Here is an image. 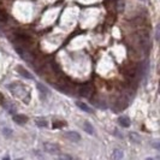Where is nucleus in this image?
Instances as JSON below:
<instances>
[{
	"label": "nucleus",
	"mask_w": 160,
	"mask_h": 160,
	"mask_svg": "<svg viewBox=\"0 0 160 160\" xmlns=\"http://www.w3.org/2000/svg\"><path fill=\"white\" fill-rule=\"evenodd\" d=\"M8 90L18 99H21L24 104H29L31 95H30V90L28 89V87L21 84V83H11L7 85Z\"/></svg>",
	"instance_id": "f257e3e1"
},
{
	"label": "nucleus",
	"mask_w": 160,
	"mask_h": 160,
	"mask_svg": "<svg viewBox=\"0 0 160 160\" xmlns=\"http://www.w3.org/2000/svg\"><path fill=\"white\" fill-rule=\"evenodd\" d=\"M91 91H93V88H91V85H90L89 83H85V84L81 85L80 89H78L80 95L81 96H83V98H88V96L91 94Z\"/></svg>",
	"instance_id": "f03ea898"
},
{
	"label": "nucleus",
	"mask_w": 160,
	"mask_h": 160,
	"mask_svg": "<svg viewBox=\"0 0 160 160\" xmlns=\"http://www.w3.org/2000/svg\"><path fill=\"white\" fill-rule=\"evenodd\" d=\"M43 149H45V152H47L50 154H58L59 153V147L57 145L50 143V142L43 143Z\"/></svg>",
	"instance_id": "7ed1b4c3"
},
{
	"label": "nucleus",
	"mask_w": 160,
	"mask_h": 160,
	"mask_svg": "<svg viewBox=\"0 0 160 160\" xmlns=\"http://www.w3.org/2000/svg\"><path fill=\"white\" fill-rule=\"evenodd\" d=\"M64 136H65L68 140L72 141V142H78L81 140V135L78 133H76V131H66V133L64 134Z\"/></svg>",
	"instance_id": "20e7f679"
},
{
	"label": "nucleus",
	"mask_w": 160,
	"mask_h": 160,
	"mask_svg": "<svg viewBox=\"0 0 160 160\" xmlns=\"http://www.w3.org/2000/svg\"><path fill=\"white\" fill-rule=\"evenodd\" d=\"M13 120H14L17 124H19V125H23V124L27 123L28 118H27L25 116H23V114H16V116H13Z\"/></svg>",
	"instance_id": "39448f33"
},
{
	"label": "nucleus",
	"mask_w": 160,
	"mask_h": 160,
	"mask_svg": "<svg viewBox=\"0 0 160 160\" xmlns=\"http://www.w3.org/2000/svg\"><path fill=\"white\" fill-rule=\"evenodd\" d=\"M17 70H18V72L21 74V76H23V77H25V78H28V80H33V75H31L28 70H25L24 68L18 66V68H17Z\"/></svg>",
	"instance_id": "423d86ee"
},
{
	"label": "nucleus",
	"mask_w": 160,
	"mask_h": 160,
	"mask_svg": "<svg viewBox=\"0 0 160 160\" xmlns=\"http://www.w3.org/2000/svg\"><path fill=\"white\" fill-rule=\"evenodd\" d=\"M118 122H119V124H120L123 128H129V126H130V119H129V117H126V116L119 117Z\"/></svg>",
	"instance_id": "0eeeda50"
},
{
	"label": "nucleus",
	"mask_w": 160,
	"mask_h": 160,
	"mask_svg": "<svg viewBox=\"0 0 160 160\" xmlns=\"http://www.w3.org/2000/svg\"><path fill=\"white\" fill-rule=\"evenodd\" d=\"M35 124L40 128H46L47 126V120L43 117H37V118H35Z\"/></svg>",
	"instance_id": "6e6552de"
},
{
	"label": "nucleus",
	"mask_w": 160,
	"mask_h": 160,
	"mask_svg": "<svg viewBox=\"0 0 160 160\" xmlns=\"http://www.w3.org/2000/svg\"><path fill=\"white\" fill-rule=\"evenodd\" d=\"M76 105H77V107L81 108L82 111H84V112H87V113H91V108L87 105V104H84V102H81V101H77L76 102Z\"/></svg>",
	"instance_id": "1a4fd4ad"
},
{
	"label": "nucleus",
	"mask_w": 160,
	"mask_h": 160,
	"mask_svg": "<svg viewBox=\"0 0 160 160\" xmlns=\"http://www.w3.org/2000/svg\"><path fill=\"white\" fill-rule=\"evenodd\" d=\"M4 108H6L10 113H14L16 112V106H13L12 105V102H10V101H4Z\"/></svg>",
	"instance_id": "9d476101"
},
{
	"label": "nucleus",
	"mask_w": 160,
	"mask_h": 160,
	"mask_svg": "<svg viewBox=\"0 0 160 160\" xmlns=\"http://www.w3.org/2000/svg\"><path fill=\"white\" fill-rule=\"evenodd\" d=\"M83 129H84L89 135H93V134H94V128H93V125H91L89 122H84V123H83Z\"/></svg>",
	"instance_id": "9b49d317"
},
{
	"label": "nucleus",
	"mask_w": 160,
	"mask_h": 160,
	"mask_svg": "<svg viewBox=\"0 0 160 160\" xmlns=\"http://www.w3.org/2000/svg\"><path fill=\"white\" fill-rule=\"evenodd\" d=\"M129 137H130V140H131L134 143H140V142H141V137H140V135H137L136 133H130V134H129Z\"/></svg>",
	"instance_id": "f8f14e48"
},
{
	"label": "nucleus",
	"mask_w": 160,
	"mask_h": 160,
	"mask_svg": "<svg viewBox=\"0 0 160 160\" xmlns=\"http://www.w3.org/2000/svg\"><path fill=\"white\" fill-rule=\"evenodd\" d=\"M37 88H39V90H40V93H41V96H42V98H43V95H45V98L48 95V93H50V91H48V89H47L46 87H43L41 83H37Z\"/></svg>",
	"instance_id": "ddd939ff"
},
{
	"label": "nucleus",
	"mask_w": 160,
	"mask_h": 160,
	"mask_svg": "<svg viewBox=\"0 0 160 160\" xmlns=\"http://www.w3.org/2000/svg\"><path fill=\"white\" fill-rule=\"evenodd\" d=\"M112 158L113 159H122L123 158V152L120 149H114L112 153Z\"/></svg>",
	"instance_id": "4468645a"
},
{
	"label": "nucleus",
	"mask_w": 160,
	"mask_h": 160,
	"mask_svg": "<svg viewBox=\"0 0 160 160\" xmlns=\"http://www.w3.org/2000/svg\"><path fill=\"white\" fill-rule=\"evenodd\" d=\"M6 21H7V14L2 8H0V24H4Z\"/></svg>",
	"instance_id": "2eb2a0df"
},
{
	"label": "nucleus",
	"mask_w": 160,
	"mask_h": 160,
	"mask_svg": "<svg viewBox=\"0 0 160 160\" xmlns=\"http://www.w3.org/2000/svg\"><path fill=\"white\" fill-rule=\"evenodd\" d=\"M2 131H4V135H5V136H11V135H12V130L8 129V128H7V129L5 128Z\"/></svg>",
	"instance_id": "dca6fc26"
},
{
	"label": "nucleus",
	"mask_w": 160,
	"mask_h": 160,
	"mask_svg": "<svg viewBox=\"0 0 160 160\" xmlns=\"http://www.w3.org/2000/svg\"><path fill=\"white\" fill-rule=\"evenodd\" d=\"M155 39L157 40L159 39V27H157V30H155Z\"/></svg>",
	"instance_id": "f3484780"
},
{
	"label": "nucleus",
	"mask_w": 160,
	"mask_h": 160,
	"mask_svg": "<svg viewBox=\"0 0 160 160\" xmlns=\"http://www.w3.org/2000/svg\"><path fill=\"white\" fill-rule=\"evenodd\" d=\"M143 1H147V0H143Z\"/></svg>",
	"instance_id": "a211bd4d"
}]
</instances>
